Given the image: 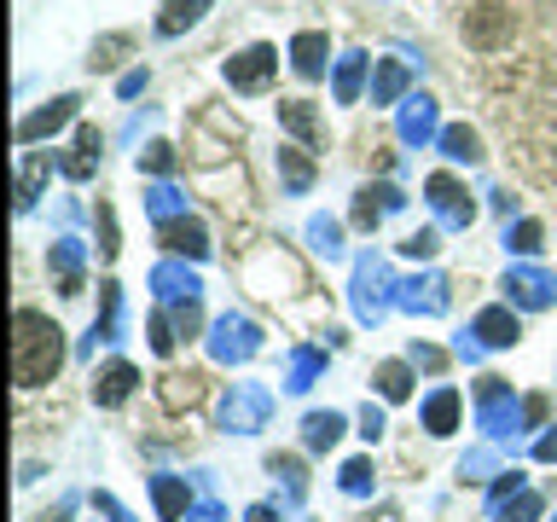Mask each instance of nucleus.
I'll return each instance as SVG.
<instances>
[{"instance_id": "nucleus-19", "label": "nucleus", "mask_w": 557, "mask_h": 522, "mask_svg": "<svg viewBox=\"0 0 557 522\" xmlns=\"http://www.w3.org/2000/svg\"><path fill=\"white\" fill-rule=\"evenodd\" d=\"M366 52H343L337 70H331V94H337V104H355L360 99V82H366Z\"/></svg>"}, {"instance_id": "nucleus-2", "label": "nucleus", "mask_w": 557, "mask_h": 522, "mask_svg": "<svg viewBox=\"0 0 557 522\" xmlns=\"http://www.w3.org/2000/svg\"><path fill=\"white\" fill-rule=\"evenodd\" d=\"M268 412H273V400L261 383H233V395L221 400V430H233V435H256L261 424H268Z\"/></svg>"}, {"instance_id": "nucleus-15", "label": "nucleus", "mask_w": 557, "mask_h": 522, "mask_svg": "<svg viewBox=\"0 0 557 522\" xmlns=\"http://www.w3.org/2000/svg\"><path fill=\"white\" fill-rule=\"evenodd\" d=\"M325 59H331V47H325L320 29H302V35L290 41V70H296L302 82H320V76H325Z\"/></svg>"}, {"instance_id": "nucleus-12", "label": "nucleus", "mask_w": 557, "mask_h": 522, "mask_svg": "<svg viewBox=\"0 0 557 522\" xmlns=\"http://www.w3.org/2000/svg\"><path fill=\"white\" fill-rule=\"evenodd\" d=\"M157 238H163L169 256H186V261H203L209 256V233H203V221H191V215L157 226Z\"/></svg>"}, {"instance_id": "nucleus-8", "label": "nucleus", "mask_w": 557, "mask_h": 522, "mask_svg": "<svg viewBox=\"0 0 557 522\" xmlns=\"http://www.w3.org/2000/svg\"><path fill=\"white\" fill-rule=\"evenodd\" d=\"M395 209H407V198H400L389 181H377V186H360V191H355V226H366V233H372V226H383V221L395 215Z\"/></svg>"}, {"instance_id": "nucleus-43", "label": "nucleus", "mask_w": 557, "mask_h": 522, "mask_svg": "<svg viewBox=\"0 0 557 522\" xmlns=\"http://www.w3.org/2000/svg\"><path fill=\"white\" fill-rule=\"evenodd\" d=\"M163 400H169V407H181V400H186V407H191V400H198V377H169V389H163Z\"/></svg>"}, {"instance_id": "nucleus-42", "label": "nucleus", "mask_w": 557, "mask_h": 522, "mask_svg": "<svg viewBox=\"0 0 557 522\" xmlns=\"http://www.w3.org/2000/svg\"><path fill=\"white\" fill-rule=\"evenodd\" d=\"M320 355H296V365H290V383H285V389H308V383H313V372H320Z\"/></svg>"}, {"instance_id": "nucleus-54", "label": "nucleus", "mask_w": 557, "mask_h": 522, "mask_svg": "<svg viewBox=\"0 0 557 522\" xmlns=\"http://www.w3.org/2000/svg\"><path fill=\"white\" fill-rule=\"evenodd\" d=\"M244 522H278V511H273V505H250V517H244Z\"/></svg>"}, {"instance_id": "nucleus-5", "label": "nucleus", "mask_w": 557, "mask_h": 522, "mask_svg": "<svg viewBox=\"0 0 557 522\" xmlns=\"http://www.w3.org/2000/svg\"><path fill=\"white\" fill-rule=\"evenodd\" d=\"M424 198H430L435 215H442V226H470V221H476V203H470V191L453 181V174H430Z\"/></svg>"}, {"instance_id": "nucleus-40", "label": "nucleus", "mask_w": 557, "mask_h": 522, "mask_svg": "<svg viewBox=\"0 0 557 522\" xmlns=\"http://www.w3.org/2000/svg\"><path fill=\"white\" fill-rule=\"evenodd\" d=\"M372 487V459H348L343 464V494H366Z\"/></svg>"}, {"instance_id": "nucleus-48", "label": "nucleus", "mask_w": 557, "mask_h": 522, "mask_svg": "<svg viewBox=\"0 0 557 522\" xmlns=\"http://www.w3.org/2000/svg\"><path fill=\"white\" fill-rule=\"evenodd\" d=\"M360 435H366V442H377V435H383V412H377V407L360 412Z\"/></svg>"}, {"instance_id": "nucleus-46", "label": "nucleus", "mask_w": 557, "mask_h": 522, "mask_svg": "<svg viewBox=\"0 0 557 522\" xmlns=\"http://www.w3.org/2000/svg\"><path fill=\"white\" fill-rule=\"evenodd\" d=\"M487 470H494V452H470V459L459 464L465 482H487Z\"/></svg>"}, {"instance_id": "nucleus-4", "label": "nucleus", "mask_w": 557, "mask_h": 522, "mask_svg": "<svg viewBox=\"0 0 557 522\" xmlns=\"http://www.w3.org/2000/svg\"><path fill=\"white\" fill-rule=\"evenodd\" d=\"M273 70H278V47L256 41V47H244L238 59H226V82H233L238 94H256V87L273 82Z\"/></svg>"}, {"instance_id": "nucleus-18", "label": "nucleus", "mask_w": 557, "mask_h": 522, "mask_svg": "<svg viewBox=\"0 0 557 522\" xmlns=\"http://www.w3.org/2000/svg\"><path fill=\"white\" fill-rule=\"evenodd\" d=\"M151 290L163 296V302H191L203 285H198V273H191V268H181V261H163V268L151 273Z\"/></svg>"}, {"instance_id": "nucleus-20", "label": "nucleus", "mask_w": 557, "mask_h": 522, "mask_svg": "<svg viewBox=\"0 0 557 522\" xmlns=\"http://www.w3.org/2000/svg\"><path fill=\"white\" fill-rule=\"evenodd\" d=\"M99 151H104V134L99 128H76V151L64 157V174L70 181H87L99 169Z\"/></svg>"}, {"instance_id": "nucleus-17", "label": "nucleus", "mask_w": 557, "mask_h": 522, "mask_svg": "<svg viewBox=\"0 0 557 522\" xmlns=\"http://www.w3.org/2000/svg\"><path fill=\"white\" fill-rule=\"evenodd\" d=\"M134 383H139L134 365H128V360H111V365L94 377V400H99V407H122V400L134 395Z\"/></svg>"}, {"instance_id": "nucleus-30", "label": "nucleus", "mask_w": 557, "mask_h": 522, "mask_svg": "<svg viewBox=\"0 0 557 522\" xmlns=\"http://www.w3.org/2000/svg\"><path fill=\"white\" fill-rule=\"evenodd\" d=\"M377 395H383V400H407V395H412V365H407V360L377 365Z\"/></svg>"}, {"instance_id": "nucleus-9", "label": "nucleus", "mask_w": 557, "mask_h": 522, "mask_svg": "<svg viewBox=\"0 0 557 522\" xmlns=\"http://www.w3.org/2000/svg\"><path fill=\"white\" fill-rule=\"evenodd\" d=\"M400 139L407 146H424V139H442V111H435L430 94H412L400 104Z\"/></svg>"}, {"instance_id": "nucleus-16", "label": "nucleus", "mask_w": 557, "mask_h": 522, "mask_svg": "<svg viewBox=\"0 0 557 522\" xmlns=\"http://www.w3.org/2000/svg\"><path fill=\"white\" fill-rule=\"evenodd\" d=\"M470 337H476L482 348H511L522 331H517V313L511 308H482L476 325H470Z\"/></svg>"}, {"instance_id": "nucleus-31", "label": "nucleus", "mask_w": 557, "mask_h": 522, "mask_svg": "<svg viewBox=\"0 0 557 522\" xmlns=\"http://www.w3.org/2000/svg\"><path fill=\"white\" fill-rule=\"evenodd\" d=\"M146 209L157 215V226H169V221H181V215H186V198L163 181V186H151V191H146Z\"/></svg>"}, {"instance_id": "nucleus-44", "label": "nucleus", "mask_w": 557, "mask_h": 522, "mask_svg": "<svg viewBox=\"0 0 557 522\" xmlns=\"http://www.w3.org/2000/svg\"><path fill=\"white\" fill-rule=\"evenodd\" d=\"M151 348H157V355H169V348H174V325H169V308H163V313H151Z\"/></svg>"}, {"instance_id": "nucleus-41", "label": "nucleus", "mask_w": 557, "mask_h": 522, "mask_svg": "<svg viewBox=\"0 0 557 522\" xmlns=\"http://www.w3.org/2000/svg\"><path fill=\"white\" fill-rule=\"evenodd\" d=\"M505 244H511L517 256H534V250H540V221H517V226H511V238H505Z\"/></svg>"}, {"instance_id": "nucleus-6", "label": "nucleus", "mask_w": 557, "mask_h": 522, "mask_svg": "<svg viewBox=\"0 0 557 522\" xmlns=\"http://www.w3.org/2000/svg\"><path fill=\"white\" fill-rule=\"evenodd\" d=\"M256 348H261V331L250 320H238V313L215 320V337H209V355H215V360H250Z\"/></svg>"}, {"instance_id": "nucleus-1", "label": "nucleus", "mask_w": 557, "mask_h": 522, "mask_svg": "<svg viewBox=\"0 0 557 522\" xmlns=\"http://www.w3.org/2000/svg\"><path fill=\"white\" fill-rule=\"evenodd\" d=\"M64 365V331L35 308H17L12 313V377L17 389H41V383L59 377Z\"/></svg>"}, {"instance_id": "nucleus-36", "label": "nucleus", "mask_w": 557, "mask_h": 522, "mask_svg": "<svg viewBox=\"0 0 557 522\" xmlns=\"http://www.w3.org/2000/svg\"><path fill=\"white\" fill-rule=\"evenodd\" d=\"M494 517H499V522H534V517H540V494H529V487H522V494L505 499Z\"/></svg>"}, {"instance_id": "nucleus-27", "label": "nucleus", "mask_w": 557, "mask_h": 522, "mask_svg": "<svg viewBox=\"0 0 557 522\" xmlns=\"http://www.w3.org/2000/svg\"><path fill=\"white\" fill-rule=\"evenodd\" d=\"M302 151H308V146H278V174H285L290 191H308V186H313V163H308Z\"/></svg>"}, {"instance_id": "nucleus-21", "label": "nucleus", "mask_w": 557, "mask_h": 522, "mask_svg": "<svg viewBox=\"0 0 557 522\" xmlns=\"http://www.w3.org/2000/svg\"><path fill=\"white\" fill-rule=\"evenodd\" d=\"M209 7H215V0H163V12H157V35H186Z\"/></svg>"}, {"instance_id": "nucleus-7", "label": "nucleus", "mask_w": 557, "mask_h": 522, "mask_svg": "<svg viewBox=\"0 0 557 522\" xmlns=\"http://www.w3.org/2000/svg\"><path fill=\"white\" fill-rule=\"evenodd\" d=\"M76 94H59V99H47L41 111H29L24 122H17V139H24V146H35V139H52L64 128V122H76Z\"/></svg>"}, {"instance_id": "nucleus-24", "label": "nucleus", "mask_w": 557, "mask_h": 522, "mask_svg": "<svg viewBox=\"0 0 557 522\" xmlns=\"http://www.w3.org/2000/svg\"><path fill=\"white\" fill-rule=\"evenodd\" d=\"M278 122H285L302 146H320V116H313L308 99H278Z\"/></svg>"}, {"instance_id": "nucleus-28", "label": "nucleus", "mask_w": 557, "mask_h": 522, "mask_svg": "<svg viewBox=\"0 0 557 522\" xmlns=\"http://www.w3.org/2000/svg\"><path fill=\"white\" fill-rule=\"evenodd\" d=\"M442 151L453 157V163H476V157H482V139H476V128L453 122V128H442Z\"/></svg>"}, {"instance_id": "nucleus-34", "label": "nucleus", "mask_w": 557, "mask_h": 522, "mask_svg": "<svg viewBox=\"0 0 557 522\" xmlns=\"http://www.w3.org/2000/svg\"><path fill=\"white\" fill-rule=\"evenodd\" d=\"M52 268H59L64 273V296H76L82 290V278H76V268H82V250H76V244H59V250H52Z\"/></svg>"}, {"instance_id": "nucleus-50", "label": "nucleus", "mask_w": 557, "mask_h": 522, "mask_svg": "<svg viewBox=\"0 0 557 522\" xmlns=\"http://www.w3.org/2000/svg\"><path fill=\"white\" fill-rule=\"evenodd\" d=\"M412 360H418V365H430V372H442V348H430V343H418V348H412Z\"/></svg>"}, {"instance_id": "nucleus-35", "label": "nucleus", "mask_w": 557, "mask_h": 522, "mask_svg": "<svg viewBox=\"0 0 557 522\" xmlns=\"http://www.w3.org/2000/svg\"><path fill=\"white\" fill-rule=\"evenodd\" d=\"M128 47H134L128 35H99V41H94V59H87V64H94V70H116V59H122Z\"/></svg>"}, {"instance_id": "nucleus-49", "label": "nucleus", "mask_w": 557, "mask_h": 522, "mask_svg": "<svg viewBox=\"0 0 557 522\" xmlns=\"http://www.w3.org/2000/svg\"><path fill=\"white\" fill-rule=\"evenodd\" d=\"M534 459H540V464H557V430H552V435H540V442H534Z\"/></svg>"}, {"instance_id": "nucleus-11", "label": "nucleus", "mask_w": 557, "mask_h": 522, "mask_svg": "<svg viewBox=\"0 0 557 522\" xmlns=\"http://www.w3.org/2000/svg\"><path fill=\"white\" fill-rule=\"evenodd\" d=\"M476 407H482V430L505 435V430H511V383H505V377H482L476 383Z\"/></svg>"}, {"instance_id": "nucleus-45", "label": "nucleus", "mask_w": 557, "mask_h": 522, "mask_svg": "<svg viewBox=\"0 0 557 522\" xmlns=\"http://www.w3.org/2000/svg\"><path fill=\"white\" fill-rule=\"evenodd\" d=\"M99 250H104V256H116V250H122V244H116V215H111L104 203H99Z\"/></svg>"}, {"instance_id": "nucleus-32", "label": "nucleus", "mask_w": 557, "mask_h": 522, "mask_svg": "<svg viewBox=\"0 0 557 522\" xmlns=\"http://www.w3.org/2000/svg\"><path fill=\"white\" fill-rule=\"evenodd\" d=\"M308 244H313V250H320L325 261H331V256H343V226H337V221H325V215H320V221H308Z\"/></svg>"}, {"instance_id": "nucleus-29", "label": "nucleus", "mask_w": 557, "mask_h": 522, "mask_svg": "<svg viewBox=\"0 0 557 522\" xmlns=\"http://www.w3.org/2000/svg\"><path fill=\"white\" fill-rule=\"evenodd\" d=\"M151 499H157V517L174 522L186 511V482H174V476H151Z\"/></svg>"}, {"instance_id": "nucleus-33", "label": "nucleus", "mask_w": 557, "mask_h": 522, "mask_svg": "<svg viewBox=\"0 0 557 522\" xmlns=\"http://www.w3.org/2000/svg\"><path fill=\"white\" fill-rule=\"evenodd\" d=\"M169 325H174V337H198V325H203L198 296H191V302H169Z\"/></svg>"}, {"instance_id": "nucleus-26", "label": "nucleus", "mask_w": 557, "mask_h": 522, "mask_svg": "<svg viewBox=\"0 0 557 522\" xmlns=\"http://www.w3.org/2000/svg\"><path fill=\"white\" fill-rule=\"evenodd\" d=\"M302 442L313 452H331V447L343 442V412H308L302 418Z\"/></svg>"}, {"instance_id": "nucleus-3", "label": "nucleus", "mask_w": 557, "mask_h": 522, "mask_svg": "<svg viewBox=\"0 0 557 522\" xmlns=\"http://www.w3.org/2000/svg\"><path fill=\"white\" fill-rule=\"evenodd\" d=\"M389 268H383V256H360V268H355V313L366 325H377L383 320V308H389Z\"/></svg>"}, {"instance_id": "nucleus-38", "label": "nucleus", "mask_w": 557, "mask_h": 522, "mask_svg": "<svg viewBox=\"0 0 557 522\" xmlns=\"http://www.w3.org/2000/svg\"><path fill=\"white\" fill-rule=\"evenodd\" d=\"M400 250H407L412 261H430L435 250H442V238H435V226H418V233H407V238H400Z\"/></svg>"}, {"instance_id": "nucleus-25", "label": "nucleus", "mask_w": 557, "mask_h": 522, "mask_svg": "<svg viewBox=\"0 0 557 522\" xmlns=\"http://www.w3.org/2000/svg\"><path fill=\"white\" fill-rule=\"evenodd\" d=\"M47 174H52V157H47V151H29V157H24V174H17V209H35V198H41V186H47Z\"/></svg>"}, {"instance_id": "nucleus-22", "label": "nucleus", "mask_w": 557, "mask_h": 522, "mask_svg": "<svg viewBox=\"0 0 557 522\" xmlns=\"http://www.w3.org/2000/svg\"><path fill=\"white\" fill-rule=\"evenodd\" d=\"M407 82H412V70L400 59H377V70H372V104H395L400 94H407Z\"/></svg>"}, {"instance_id": "nucleus-23", "label": "nucleus", "mask_w": 557, "mask_h": 522, "mask_svg": "<svg viewBox=\"0 0 557 522\" xmlns=\"http://www.w3.org/2000/svg\"><path fill=\"white\" fill-rule=\"evenodd\" d=\"M424 430L430 435H453V430H459V389H435L424 400Z\"/></svg>"}, {"instance_id": "nucleus-52", "label": "nucleus", "mask_w": 557, "mask_h": 522, "mask_svg": "<svg viewBox=\"0 0 557 522\" xmlns=\"http://www.w3.org/2000/svg\"><path fill=\"white\" fill-rule=\"evenodd\" d=\"M522 418H529V424H540V418H546V395H529V400H522Z\"/></svg>"}, {"instance_id": "nucleus-55", "label": "nucleus", "mask_w": 557, "mask_h": 522, "mask_svg": "<svg viewBox=\"0 0 557 522\" xmlns=\"http://www.w3.org/2000/svg\"><path fill=\"white\" fill-rule=\"evenodd\" d=\"M70 517V505H59V511H52V517H35V522H64Z\"/></svg>"}, {"instance_id": "nucleus-10", "label": "nucleus", "mask_w": 557, "mask_h": 522, "mask_svg": "<svg viewBox=\"0 0 557 522\" xmlns=\"http://www.w3.org/2000/svg\"><path fill=\"white\" fill-rule=\"evenodd\" d=\"M465 41L470 47H505L511 41V12L505 7H476V12H465Z\"/></svg>"}, {"instance_id": "nucleus-53", "label": "nucleus", "mask_w": 557, "mask_h": 522, "mask_svg": "<svg viewBox=\"0 0 557 522\" xmlns=\"http://www.w3.org/2000/svg\"><path fill=\"white\" fill-rule=\"evenodd\" d=\"M94 505H99V511H104V517H116V522H128V511H122V505H116L111 494H94Z\"/></svg>"}, {"instance_id": "nucleus-39", "label": "nucleus", "mask_w": 557, "mask_h": 522, "mask_svg": "<svg viewBox=\"0 0 557 522\" xmlns=\"http://www.w3.org/2000/svg\"><path fill=\"white\" fill-rule=\"evenodd\" d=\"M139 169H146V174H169L174 169V146H169V139H151V146L139 151Z\"/></svg>"}, {"instance_id": "nucleus-37", "label": "nucleus", "mask_w": 557, "mask_h": 522, "mask_svg": "<svg viewBox=\"0 0 557 522\" xmlns=\"http://www.w3.org/2000/svg\"><path fill=\"white\" fill-rule=\"evenodd\" d=\"M99 296H104V313H99V331H94V343H111V337H116V308H122V296H116V285H111V278L99 285Z\"/></svg>"}, {"instance_id": "nucleus-47", "label": "nucleus", "mask_w": 557, "mask_h": 522, "mask_svg": "<svg viewBox=\"0 0 557 522\" xmlns=\"http://www.w3.org/2000/svg\"><path fill=\"white\" fill-rule=\"evenodd\" d=\"M273 476H285V487H290V494H302V464H296V459H273Z\"/></svg>"}, {"instance_id": "nucleus-14", "label": "nucleus", "mask_w": 557, "mask_h": 522, "mask_svg": "<svg viewBox=\"0 0 557 522\" xmlns=\"http://www.w3.org/2000/svg\"><path fill=\"white\" fill-rule=\"evenodd\" d=\"M395 302L407 313H442L447 308V278H407V285H395Z\"/></svg>"}, {"instance_id": "nucleus-13", "label": "nucleus", "mask_w": 557, "mask_h": 522, "mask_svg": "<svg viewBox=\"0 0 557 522\" xmlns=\"http://www.w3.org/2000/svg\"><path fill=\"white\" fill-rule=\"evenodd\" d=\"M505 290H511L517 308H546L552 290H557V278L540 273V268H511V273H505Z\"/></svg>"}, {"instance_id": "nucleus-51", "label": "nucleus", "mask_w": 557, "mask_h": 522, "mask_svg": "<svg viewBox=\"0 0 557 522\" xmlns=\"http://www.w3.org/2000/svg\"><path fill=\"white\" fill-rule=\"evenodd\" d=\"M139 87H146V70H128V76H122V82H116V94H122V99H134V94H139Z\"/></svg>"}]
</instances>
